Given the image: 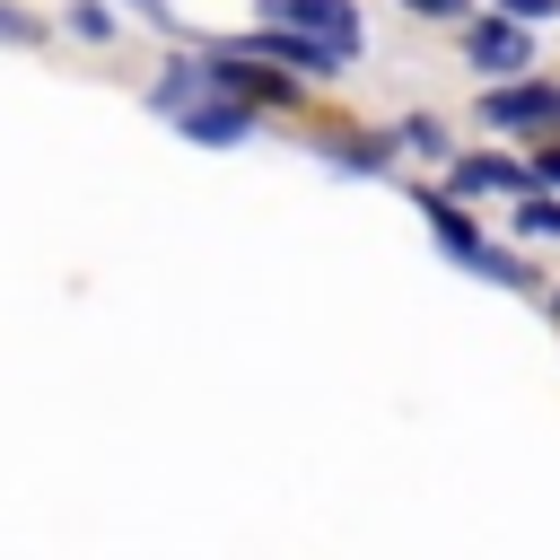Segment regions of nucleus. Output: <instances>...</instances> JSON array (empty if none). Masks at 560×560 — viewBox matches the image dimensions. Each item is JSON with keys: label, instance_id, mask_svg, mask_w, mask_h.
I'll use <instances>...</instances> for the list:
<instances>
[{"label": "nucleus", "instance_id": "nucleus-2", "mask_svg": "<svg viewBox=\"0 0 560 560\" xmlns=\"http://www.w3.org/2000/svg\"><path fill=\"white\" fill-rule=\"evenodd\" d=\"M481 131H560V79H490L481 88Z\"/></svg>", "mask_w": 560, "mask_h": 560}, {"label": "nucleus", "instance_id": "nucleus-3", "mask_svg": "<svg viewBox=\"0 0 560 560\" xmlns=\"http://www.w3.org/2000/svg\"><path fill=\"white\" fill-rule=\"evenodd\" d=\"M464 61H472L481 79H525V70H534V35H525V18H508V9L472 18V26H464Z\"/></svg>", "mask_w": 560, "mask_h": 560}, {"label": "nucleus", "instance_id": "nucleus-1", "mask_svg": "<svg viewBox=\"0 0 560 560\" xmlns=\"http://www.w3.org/2000/svg\"><path fill=\"white\" fill-rule=\"evenodd\" d=\"M420 219H429V236L464 262V271H481V280H499V289H525L534 271L508 254V245H490L481 228H472V210H464V192H420Z\"/></svg>", "mask_w": 560, "mask_h": 560}, {"label": "nucleus", "instance_id": "nucleus-4", "mask_svg": "<svg viewBox=\"0 0 560 560\" xmlns=\"http://www.w3.org/2000/svg\"><path fill=\"white\" fill-rule=\"evenodd\" d=\"M446 192H464V201H516V192H534V166H516V158H499V149H472V158H455L446 166Z\"/></svg>", "mask_w": 560, "mask_h": 560}, {"label": "nucleus", "instance_id": "nucleus-11", "mask_svg": "<svg viewBox=\"0 0 560 560\" xmlns=\"http://www.w3.org/2000/svg\"><path fill=\"white\" fill-rule=\"evenodd\" d=\"M534 184H542V192H560V140H542V149H534Z\"/></svg>", "mask_w": 560, "mask_h": 560}, {"label": "nucleus", "instance_id": "nucleus-13", "mask_svg": "<svg viewBox=\"0 0 560 560\" xmlns=\"http://www.w3.org/2000/svg\"><path fill=\"white\" fill-rule=\"evenodd\" d=\"M402 9H411V18H464L472 0H402Z\"/></svg>", "mask_w": 560, "mask_h": 560}, {"label": "nucleus", "instance_id": "nucleus-12", "mask_svg": "<svg viewBox=\"0 0 560 560\" xmlns=\"http://www.w3.org/2000/svg\"><path fill=\"white\" fill-rule=\"evenodd\" d=\"M490 9H508V18H525V26H534V18H560V0H490Z\"/></svg>", "mask_w": 560, "mask_h": 560}, {"label": "nucleus", "instance_id": "nucleus-14", "mask_svg": "<svg viewBox=\"0 0 560 560\" xmlns=\"http://www.w3.org/2000/svg\"><path fill=\"white\" fill-rule=\"evenodd\" d=\"M0 35H9V44H18V35H35V26H26V18H18V9H0Z\"/></svg>", "mask_w": 560, "mask_h": 560}, {"label": "nucleus", "instance_id": "nucleus-6", "mask_svg": "<svg viewBox=\"0 0 560 560\" xmlns=\"http://www.w3.org/2000/svg\"><path fill=\"white\" fill-rule=\"evenodd\" d=\"M175 122H184V140H201V149H236V140L254 131V105H245V96H201V105H184Z\"/></svg>", "mask_w": 560, "mask_h": 560}, {"label": "nucleus", "instance_id": "nucleus-7", "mask_svg": "<svg viewBox=\"0 0 560 560\" xmlns=\"http://www.w3.org/2000/svg\"><path fill=\"white\" fill-rule=\"evenodd\" d=\"M254 52H262V61H289V70H315V79L350 61L341 44H324V35H298V26H271V18H262V35H254Z\"/></svg>", "mask_w": 560, "mask_h": 560}, {"label": "nucleus", "instance_id": "nucleus-5", "mask_svg": "<svg viewBox=\"0 0 560 560\" xmlns=\"http://www.w3.org/2000/svg\"><path fill=\"white\" fill-rule=\"evenodd\" d=\"M262 18L271 26H298V35H324V44H341L359 61V9L350 0H262Z\"/></svg>", "mask_w": 560, "mask_h": 560}, {"label": "nucleus", "instance_id": "nucleus-10", "mask_svg": "<svg viewBox=\"0 0 560 560\" xmlns=\"http://www.w3.org/2000/svg\"><path fill=\"white\" fill-rule=\"evenodd\" d=\"M394 140H402V149H420V158H446V122H429V114H420V122H402Z\"/></svg>", "mask_w": 560, "mask_h": 560}, {"label": "nucleus", "instance_id": "nucleus-9", "mask_svg": "<svg viewBox=\"0 0 560 560\" xmlns=\"http://www.w3.org/2000/svg\"><path fill=\"white\" fill-rule=\"evenodd\" d=\"M508 219H516V236H560V192H542V184H534V192H516V210H508Z\"/></svg>", "mask_w": 560, "mask_h": 560}, {"label": "nucleus", "instance_id": "nucleus-8", "mask_svg": "<svg viewBox=\"0 0 560 560\" xmlns=\"http://www.w3.org/2000/svg\"><path fill=\"white\" fill-rule=\"evenodd\" d=\"M394 149H402V140H368V131L350 140V131H341L324 158H332V166H350V175H385V166H394Z\"/></svg>", "mask_w": 560, "mask_h": 560}]
</instances>
